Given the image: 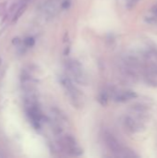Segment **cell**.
I'll return each instance as SVG.
<instances>
[{"instance_id":"obj_10","label":"cell","mask_w":157,"mask_h":158,"mask_svg":"<svg viewBox=\"0 0 157 158\" xmlns=\"http://www.w3.org/2000/svg\"><path fill=\"white\" fill-rule=\"evenodd\" d=\"M25 8H26V6L24 5V6H21L18 10H17V14L15 15V18H14V21L15 20H17L20 16H21V14L24 12V10H25Z\"/></svg>"},{"instance_id":"obj_4","label":"cell","mask_w":157,"mask_h":158,"mask_svg":"<svg viewBox=\"0 0 157 158\" xmlns=\"http://www.w3.org/2000/svg\"><path fill=\"white\" fill-rule=\"evenodd\" d=\"M63 145L66 148V150L68 152V154L72 156H81L82 155V149L80 147V145L77 143L76 140L71 135H67L63 139Z\"/></svg>"},{"instance_id":"obj_7","label":"cell","mask_w":157,"mask_h":158,"mask_svg":"<svg viewBox=\"0 0 157 158\" xmlns=\"http://www.w3.org/2000/svg\"><path fill=\"white\" fill-rule=\"evenodd\" d=\"M136 96H137V94L134 92L126 91V92H122V93L118 94L115 96V100L117 102H126V101H129L132 98H135Z\"/></svg>"},{"instance_id":"obj_2","label":"cell","mask_w":157,"mask_h":158,"mask_svg":"<svg viewBox=\"0 0 157 158\" xmlns=\"http://www.w3.org/2000/svg\"><path fill=\"white\" fill-rule=\"evenodd\" d=\"M60 82L62 84V86L64 87L67 94L69 97V100L71 102V104L74 106H80L81 104V94L78 91V89L73 85V83L71 82V81L69 80V78L65 77V76H61L60 77Z\"/></svg>"},{"instance_id":"obj_13","label":"cell","mask_w":157,"mask_h":158,"mask_svg":"<svg viewBox=\"0 0 157 158\" xmlns=\"http://www.w3.org/2000/svg\"><path fill=\"white\" fill-rule=\"evenodd\" d=\"M1 62H2V61H1V58H0V67H1Z\"/></svg>"},{"instance_id":"obj_6","label":"cell","mask_w":157,"mask_h":158,"mask_svg":"<svg viewBox=\"0 0 157 158\" xmlns=\"http://www.w3.org/2000/svg\"><path fill=\"white\" fill-rule=\"evenodd\" d=\"M123 124L125 126V128L131 133L133 132H137L140 131V129L143 128V126L138 122L136 121L135 119H133L132 118L130 117H126L124 118V121H123Z\"/></svg>"},{"instance_id":"obj_11","label":"cell","mask_w":157,"mask_h":158,"mask_svg":"<svg viewBox=\"0 0 157 158\" xmlns=\"http://www.w3.org/2000/svg\"><path fill=\"white\" fill-rule=\"evenodd\" d=\"M138 1H139V0H129L128 5H127V7H128V8H132V7L138 3Z\"/></svg>"},{"instance_id":"obj_9","label":"cell","mask_w":157,"mask_h":158,"mask_svg":"<svg viewBox=\"0 0 157 158\" xmlns=\"http://www.w3.org/2000/svg\"><path fill=\"white\" fill-rule=\"evenodd\" d=\"M24 44H25V45H26V46H28V47H31V46H33V45H34L35 41H34V39H33V38H31V37H28V38H26V39L24 40Z\"/></svg>"},{"instance_id":"obj_3","label":"cell","mask_w":157,"mask_h":158,"mask_svg":"<svg viewBox=\"0 0 157 158\" xmlns=\"http://www.w3.org/2000/svg\"><path fill=\"white\" fill-rule=\"evenodd\" d=\"M105 140L106 143V145L108 146V148L117 156H120V157H124V154H125V149L121 146V144L119 143V142L111 134L106 133L105 135Z\"/></svg>"},{"instance_id":"obj_1","label":"cell","mask_w":157,"mask_h":158,"mask_svg":"<svg viewBox=\"0 0 157 158\" xmlns=\"http://www.w3.org/2000/svg\"><path fill=\"white\" fill-rule=\"evenodd\" d=\"M67 68L77 83L81 85H86L87 83L86 73L83 69L82 65L78 60L69 59L68 61H67Z\"/></svg>"},{"instance_id":"obj_12","label":"cell","mask_w":157,"mask_h":158,"mask_svg":"<svg viewBox=\"0 0 157 158\" xmlns=\"http://www.w3.org/2000/svg\"><path fill=\"white\" fill-rule=\"evenodd\" d=\"M70 6V1L69 0H68V1H64L63 3H61V7L62 8H68V6Z\"/></svg>"},{"instance_id":"obj_8","label":"cell","mask_w":157,"mask_h":158,"mask_svg":"<svg viewBox=\"0 0 157 158\" xmlns=\"http://www.w3.org/2000/svg\"><path fill=\"white\" fill-rule=\"evenodd\" d=\"M107 100H108V97H107V94L106 93H102L100 94L99 97H98V101L99 103L102 105V106H105L107 104Z\"/></svg>"},{"instance_id":"obj_14","label":"cell","mask_w":157,"mask_h":158,"mask_svg":"<svg viewBox=\"0 0 157 158\" xmlns=\"http://www.w3.org/2000/svg\"><path fill=\"white\" fill-rule=\"evenodd\" d=\"M1 156H2V155H1V154H0V157H1Z\"/></svg>"},{"instance_id":"obj_5","label":"cell","mask_w":157,"mask_h":158,"mask_svg":"<svg viewBox=\"0 0 157 158\" xmlns=\"http://www.w3.org/2000/svg\"><path fill=\"white\" fill-rule=\"evenodd\" d=\"M59 0H48L44 5H43V12L46 16L48 17H54L59 7Z\"/></svg>"}]
</instances>
